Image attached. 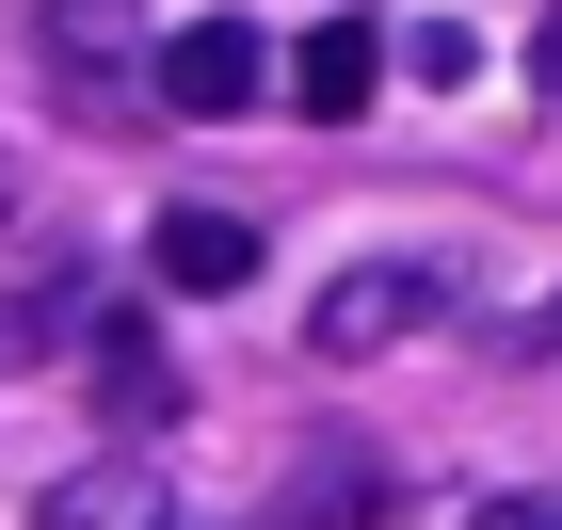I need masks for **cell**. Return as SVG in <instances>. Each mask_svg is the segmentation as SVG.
<instances>
[{"instance_id": "obj_7", "label": "cell", "mask_w": 562, "mask_h": 530, "mask_svg": "<svg viewBox=\"0 0 562 530\" xmlns=\"http://www.w3.org/2000/svg\"><path fill=\"white\" fill-rule=\"evenodd\" d=\"M48 33H65V48H113V33H130V0H48Z\"/></svg>"}, {"instance_id": "obj_5", "label": "cell", "mask_w": 562, "mask_h": 530, "mask_svg": "<svg viewBox=\"0 0 562 530\" xmlns=\"http://www.w3.org/2000/svg\"><path fill=\"white\" fill-rule=\"evenodd\" d=\"M48 530H177L161 466H81V483H48Z\"/></svg>"}, {"instance_id": "obj_6", "label": "cell", "mask_w": 562, "mask_h": 530, "mask_svg": "<svg viewBox=\"0 0 562 530\" xmlns=\"http://www.w3.org/2000/svg\"><path fill=\"white\" fill-rule=\"evenodd\" d=\"M113 418H177V353L145 338V322H97V370H81Z\"/></svg>"}, {"instance_id": "obj_3", "label": "cell", "mask_w": 562, "mask_h": 530, "mask_svg": "<svg viewBox=\"0 0 562 530\" xmlns=\"http://www.w3.org/2000/svg\"><path fill=\"white\" fill-rule=\"evenodd\" d=\"M290 97L322 113V129H353V113L386 97V33H370V16H322V33L290 48Z\"/></svg>"}, {"instance_id": "obj_4", "label": "cell", "mask_w": 562, "mask_h": 530, "mask_svg": "<svg viewBox=\"0 0 562 530\" xmlns=\"http://www.w3.org/2000/svg\"><path fill=\"white\" fill-rule=\"evenodd\" d=\"M145 258H161V290H241V273H258V225L241 210H161Z\"/></svg>"}, {"instance_id": "obj_1", "label": "cell", "mask_w": 562, "mask_h": 530, "mask_svg": "<svg viewBox=\"0 0 562 530\" xmlns=\"http://www.w3.org/2000/svg\"><path fill=\"white\" fill-rule=\"evenodd\" d=\"M258 81H273L258 16H177L161 65H145V97H161V113H258Z\"/></svg>"}, {"instance_id": "obj_2", "label": "cell", "mask_w": 562, "mask_h": 530, "mask_svg": "<svg viewBox=\"0 0 562 530\" xmlns=\"http://www.w3.org/2000/svg\"><path fill=\"white\" fill-rule=\"evenodd\" d=\"M434 306H450V273H434V258H370V273H338V290H322V322H305V338H322V353H386V338H418Z\"/></svg>"}, {"instance_id": "obj_9", "label": "cell", "mask_w": 562, "mask_h": 530, "mask_svg": "<svg viewBox=\"0 0 562 530\" xmlns=\"http://www.w3.org/2000/svg\"><path fill=\"white\" fill-rule=\"evenodd\" d=\"M530 65H547V97H562V16H547V33H530Z\"/></svg>"}, {"instance_id": "obj_8", "label": "cell", "mask_w": 562, "mask_h": 530, "mask_svg": "<svg viewBox=\"0 0 562 530\" xmlns=\"http://www.w3.org/2000/svg\"><path fill=\"white\" fill-rule=\"evenodd\" d=\"M482 530H562V498H482Z\"/></svg>"}]
</instances>
